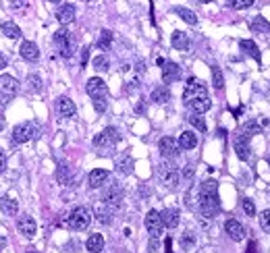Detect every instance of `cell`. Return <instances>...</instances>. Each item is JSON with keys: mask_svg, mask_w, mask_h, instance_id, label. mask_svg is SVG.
Listing matches in <instances>:
<instances>
[{"mask_svg": "<svg viewBox=\"0 0 270 253\" xmlns=\"http://www.w3.org/2000/svg\"><path fill=\"white\" fill-rule=\"evenodd\" d=\"M183 102L195 114H204L212 108V100L208 96V90L199 79H189L187 81V86H185V90H183Z\"/></svg>", "mask_w": 270, "mask_h": 253, "instance_id": "cell-1", "label": "cell"}, {"mask_svg": "<svg viewBox=\"0 0 270 253\" xmlns=\"http://www.w3.org/2000/svg\"><path fill=\"white\" fill-rule=\"evenodd\" d=\"M197 208L201 212V216L206 218H214L221 212V199H218V185L216 181L208 179L199 185V199H197Z\"/></svg>", "mask_w": 270, "mask_h": 253, "instance_id": "cell-2", "label": "cell"}, {"mask_svg": "<svg viewBox=\"0 0 270 253\" xmlns=\"http://www.w3.org/2000/svg\"><path fill=\"white\" fill-rule=\"evenodd\" d=\"M69 228H73V230H86L88 226H90V222H92V214H90V210L88 208H83V206H77L69 216Z\"/></svg>", "mask_w": 270, "mask_h": 253, "instance_id": "cell-3", "label": "cell"}, {"mask_svg": "<svg viewBox=\"0 0 270 253\" xmlns=\"http://www.w3.org/2000/svg\"><path fill=\"white\" fill-rule=\"evenodd\" d=\"M54 44L58 46V54L62 58H69L73 56V36H71V31H66L64 27L58 29L54 33Z\"/></svg>", "mask_w": 270, "mask_h": 253, "instance_id": "cell-4", "label": "cell"}, {"mask_svg": "<svg viewBox=\"0 0 270 253\" xmlns=\"http://www.w3.org/2000/svg\"><path fill=\"white\" fill-rule=\"evenodd\" d=\"M17 92H19V81H17L15 77H11V75L0 77V102L3 104L11 102V100L17 96Z\"/></svg>", "mask_w": 270, "mask_h": 253, "instance_id": "cell-5", "label": "cell"}, {"mask_svg": "<svg viewBox=\"0 0 270 253\" xmlns=\"http://www.w3.org/2000/svg\"><path fill=\"white\" fill-rule=\"evenodd\" d=\"M38 137V127L33 123H21L13 129V141L15 143H27Z\"/></svg>", "mask_w": 270, "mask_h": 253, "instance_id": "cell-6", "label": "cell"}, {"mask_svg": "<svg viewBox=\"0 0 270 253\" xmlns=\"http://www.w3.org/2000/svg\"><path fill=\"white\" fill-rule=\"evenodd\" d=\"M158 177L162 179V183L166 185V187H177L179 185V179H181V175H179V171H177V166H173V164H168V162H162L160 164V168H158Z\"/></svg>", "mask_w": 270, "mask_h": 253, "instance_id": "cell-7", "label": "cell"}, {"mask_svg": "<svg viewBox=\"0 0 270 253\" xmlns=\"http://www.w3.org/2000/svg\"><path fill=\"white\" fill-rule=\"evenodd\" d=\"M119 139H121L119 129H114V127H106L102 133H98L96 137H94V145H96V147H110V145H114Z\"/></svg>", "mask_w": 270, "mask_h": 253, "instance_id": "cell-8", "label": "cell"}, {"mask_svg": "<svg viewBox=\"0 0 270 253\" xmlns=\"http://www.w3.org/2000/svg\"><path fill=\"white\" fill-rule=\"evenodd\" d=\"M146 228H148L152 239H158L160 237L162 228H164V224L160 220V212H156V210H150L148 212V216H146Z\"/></svg>", "mask_w": 270, "mask_h": 253, "instance_id": "cell-9", "label": "cell"}, {"mask_svg": "<svg viewBox=\"0 0 270 253\" xmlns=\"http://www.w3.org/2000/svg\"><path fill=\"white\" fill-rule=\"evenodd\" d=\"M102 199H104V204H108V206H112V208H119L121 201H123V189H121V185L112 183L110 187L104 191Z\"/></svg>", "mask_w": 270, "mask_h": 253, "instance_id": "cell-10", "label": "cell"}, {"mask_svg": "<svg viewBox=\"0 0 270 253\" xmlns=\"http://www.w3.org/2000/svg\"><path fill=\"white\" fill-rule=\"evenodd\" d=\"M158 149H160L162 158H177L179 151H181L179 143H177L173 137H162L160 143H158Z\"/></svg>", "mask_w": 270, "mask_h": 253, "instance_id": "cell-11", "label": "cell"}, {"mask_svg": "<svg viewBox=\"0 0 270 253\" xmlns=\"http://www.w3.org/2000/svg\"><path fill=\"white\" fill-rule=\"evenodd\" d=\"M88 94L96 100V98H106L108 96V88H106V83L100 79V77H92L90 81H88Z\"/></svg>", "mask_w": 270, "mask_h": 253, "instance_id": "cell-12", "label": "cell"}, {"mask_svg": "<svg viewBox=\"0 0 270 253\" xmlns=\"http://www.w3.org/2000/svg\"><path fill=\"white\" fill-rule=\"evenodd\" d=\"M56 112H58V116H62V119H71V116H75L77 108H75L71 98L62 96V98H58V102H56Z\"/></svg>", "mask_w": 270, "mask_h": 253, "instance_id": "cell-13", "label": "cell"}, {"mask_svg": "<svg viewBox=\"0 0 270 253\" xmlns=\"http://www.w3.org/2000/svg\"><path fill=\"white\" fill-rule=\"evenodd\" d=\"M17 228H19V232L23 234V237H27V239H31L33 234H36V230H38L36 220H33L31 216H23V218H19V220H17Z\"/></svg>", "mask_w": 270, "mask_h": 253, "instance_id": "cell-14", "label": "cell"}, {"mask_svg": "<svg viewBox=\"0 0 270 253\" xmlns=\"http://www.w3.org/2000/svg\"><path fill=\"white\" fill-rule=\"evenodd\" d=\"M225 232L229 234L233 241H237V243L245 239V228H243L241 222H237V220H227V222H225Z\"/></svg>", "mask_w": 270, "mask_h": 253, "instance_id": "cell-15", "label": "cell"}, {"mask_svg": "<svg viewBox=\"0 0 270 253\" xmlns=\"http://www.w3.org/2000/svg\"><path fill=\"white\" fill-rule=\"evenodd\" d=\"M181 77V66L177 62H164L162 64V81L164 83H173Z\"/></svg>", "mask_w": 270, "mask_h": 253, "instance_id": "cell-16", "label": "cell"}, {"mask_svg": "<svg viewBox=\"0 0 270 253\" xmlns=\"http://www.w3.org/2000/svg\"><path fill=\"white\" fill-rule=\"evenodd\" d=\"M56 21H58L60 25L73 23V21H75V7H73V5H62V7H58V11H56Z\"/></svg>", "mask_w": 270, "mask_h": 253, "instance_id": "cell-17", "label": "cell"}, {"mask_svg": "<svg viewBox=\"0 0 270 253\" xmlns=\"http://www.w3.org/2000/svg\"><path fill=\"white\" fill-rule=\"evenodd\" d=\"M106 181H108V171H104V168H96V171H92L90 177H88V185L92 189L102 187Z\"/></svg>", "mask_w": 270, "mask_h": 253, "instance_id": "cell-18", "label": "cell"}, {"mask_svg": "<svg viewBox=\"0 0 270 253\" xmlns=\"http://www.w3.org/2000/svg\"><path fill=\"white\" fill-rule=\"evenodd\" d=\"M21 56L25 58V60H29V62H36L38 58H40V50H38V46L33 44V42H29V40H25L23 44H21Z\"/></svg>", "mask_w": 270, "mask_h": 253, "instance_id": "cell-19", "label": "cell"}, {"mask_svg": "<svg viewBox=\"0 0 270 253\" xmlns=\"http://www.w3.org/2000/svg\"><path fill=\"white\" fill-rule=\"evenodd\" d=\"M171 44L175 50H181V52H185V50H189V36L185 31H173L171 36Z\"/></svg>", "mask_w": 270, "mask_h": 253, "instance_id": "cell-20", "label": "cell"}, {"mask_svg": "<svg viewBox=\"0 0 270 253\" xmlns=\"http://www.w3.org/2000/svg\"><path fill=\"white\" fill-rule=\"evenodd\" d=\"M160 220H162V224L166 226V228H177L179 226V210H173V208H168V210H164V212H160Z\"/></svg>", "mask_w": 270, "mask_h": 253, "instance_id": "cell-21", "label": "cell"}, {"mask_svg": "<svg viewBox=\"0 0 270 253\" xmlns=\"http://www.w3.org/2000/svg\"><path fill=\"white\" fill-rule=\"evenodd\" d=\"M235 154L239 156V160H247L249 158V137H245V135H239L237 139H235Z\"/></svg>", "mask_w": 270, "mask_h": 253, "instance_id": "cell-22", "label": "cell"}, {"mask_svg": "<svg viewBox=\"0 0 270 253\" xmlns=\"http://www.w3.org/2000/svg\"><path fill=\"white\" fill-rule=\"evenodd\" d=\"M150 100H152L154 104H166L168 100H171V92H168V88H166V86H158V88L152 90Z\"/></svg>", "mask_w": 270, "mask_h": 253, "instance_id": "cell-23", "label": "cell"}, {"mask_svg": "<svg viewBox=\"0 0 270 253\" xmlns=\"http://www.w3.org/2000/svg\"><path fill=\"white\" fill-rule=\"evenodd\" d=\"M177 143H179L181 149H193L197 145V135L193 131H183Z\"/></svg>", "mask_w": 270, "mask_h": 253, "instance_id": "cell-24", "label": "cell"}, {"mask_svg": "<svg viewBox=\"0 0 270 253\" xmlns=\"http://www.w3.org/2000/svg\"><path fill=\"white\" fill-rule=\"evenodd\" d=\"M239 48L243 50L245 54H249V56L254 58L256 62H260V60H262V54H260V50H258L256 42H251V40H241V42H239Z\"/></svg>", "mask_w": 270, "mask_h": 253, "instance_id": "cell-25", "label": "cell"}, {"mask_svg": "<svg viewBox=\"0 0 270 253\" xmlns=\"http://www.w3.org/2000/svg\"><path fill=\"white\" fill-rule=\"evenodd\" d=\"M86 247L92 253H100L104 249V237H102V234H92V237L88 239V243H86Z\"/></svg>", "mask_w": 270, "mask_h": 253, "instance_id": "cell-26", "label": "cell"}, {"mask_svg": "<svg viewBox=\"0 0 270 253\" xmlns=\"http://www.w3.org/2000/svg\"><path fill=\"white\" fill-rule=\"evenodd\" d=\"M3 33L9 38V40H19L21 38V29H19V25H15L13 21H7V23H3Z\"/></svg>", "mask_w": 270, "mask_h": 253, "instance_id": "cell-27", "label": "cell"}, {"mask_svg": "<svg viewBox=\"0 0 270 253\" xmlns=\"http://www.w3.org/2000/svg\"><path fill=\"white\" fill-rule=\"evenodd\" d=\"M0 210H3L7 216H15L17 210H19V204L15 199H9V197H3L0 199Z\"/></svg>", "mask_w": 270, "mask_h": 253, "instance_id": "cell-28", "label": "cell"}, {"mask_svg": "<svg viewBox=\"0 0 270 253\" xmlns=\"http://www.w3.org/2000/svg\"><path fill=\"white\" fill-rule=\"evenodd\" d=\"M175 15H179L181 19H183L185 23H189V25H195V23H197L195 13L189 11V9H185V7H177V9H175Z\"/></svg>", "mask_w": 270, "mask_h": 253, "instance_id": "cell-29", "label": "cell"}, {"mask_svg": "<svg viewBox=\"0 0 270 253\" xmlns=\"http://www.w3.org/2000/svg\"><path fill=\"white\" fill-rule=\"evenodd\" d=\"M56 179H58V183H62V185H73V177H71L69 166H66V164H60L58 171H56Z\"/></svg>", "mask_w": 270, "mask_h": 253, "instance_id": "cell-30", "label": "cell"}, {"mask_svg": "<svg viewBox=\"0 0 270 253\" xmlns=\"http://www.w3.org/2000/svg\"><path fill=\"white\" fill-rule=\"evenodd\" d=\"M98 48L100 50H108L110 48V44H112V31H108V29H102L100 31V36H98Z\"/></svg>", "mask_w": 270, "mask_h": 253, "instance_id": "cell-31", "label": "cell"}, {"mask_svg": "<svg viewBox=\"0 0 270 253\" xmlns=\"http://www.w3.org/2000/svg\"><path fill=\"white\" fill-rule=\"evenodd\" d=\"M212 83H214V88L218 92L225 88V77H223V71H221V66L218 64H212Z\"/></svg>", "mask_w": 270, "mask_h": 253, "instance_id": "cell-32", "label": "cell"}, {"mask_svg": "<svg viewBox=\"0 0 270 253\" xmlns=\"http://www.w3.org/2000/svg\"><path fill=\"white\" fill-rule=\"evenodd\" d=\"M116 173L119 175H131L133 173V160L129 156L121 158L119 162H116Z\"/></svg>", "mask_w": 270, "mask_h": 253, "instance_id": "cell-33", "label": "cell"}, {"mask_svg": "<svg viewBox=\"0 0 270 253\" xmlns=\"http://www.w3.org/2000/svg\"><path fill=\"white\" fill-rule=\"evenodd\" d=\"M251 31H260V33H268L270 31V23L268 21H264V17H254V21H251Z\"/></svg>", "mask_w": 270, "mask_h": 253, "instance_id": "cell-34", "label": "cell"}, {"mask_svg": "<svg viewBox=\"0 0 270 253\" xmlns=\"http://www.w3.org/2000/svg\"><path fill=\"white\" fill-rule=\"evenodd\" d=\"M258 133H262V127H260L256 121L245 123L243 129H241V135H245V137H251V135H258Z\"/></svg>", "mask_w": 270, "mask_h": 253, "instance_id": "cell-35", "label": "cell"}, {"mask_svg": "<svg viewBox=\"0 0 270 253\" xmlns=\"http://www.w3.org/2000/svg\"><path fill=\"white\" fill-rule=\"evenodd\" d=\"M92 64H94V69H96V71H100V73H104V71H108V66H110V62H108V58H106L104 54H100V56H96V58L92 60Z\"/></svg>", "mask_w": 270, "mask_h": 253, "instance_id": "cell-36", "label": "cell"}, {"mask_svg": "<svg viewBox=\"0 0 270 253\" xmlns=\"http://www.w3.org/2000/svg\"><path fill=\"white\" fill-rule=\"evenodd\" d=\"M251 5H254V0H227V7L229 9H235V11L249 9Z\"/></svg>", "mask_w": 270, "mask_h": 253, "instance_id": "cell-37", "label": "cell"}, {"mask_svg": "<svg viewBox=\"0 0 270 253\" xmlns=\"http://www.w3.org/2000/svg\"><path fill=\"white\" fill-rule=\"evenodd\" d=\"M193 245H195V237H193V232H191V230L183 232V237H181V249L189 251V249H191Z\"/></svg>", "mask_w": 270, "mask_h": 253, "instance_id": "cell-38", "label": "cell"}, {"mask_svg": "<svg viewBox=\"0 0 270 253\" xmlns=\"http://www.w3.org/2000/svg\"><path fill=\"white\" fill-rule=\"evenodd\" d=\"M189 123H191L199 133H204V131H206V123H204V119H201L199 114H195V112L189 116Z\"/></svg>", "mask_w": 270, "mask_h": 253, "instance_id": "cell-39", "label": "cell"}, {"mask_svg": "<svg viewBox=\"0 0 270 253\" xmlns=\"http://www.w3.org/2000/svg\"><path fill=\"white\" fill-rule=\"evenodd\" d=\"M27 83H29L31 92H40V90H42V79H40V75H29V77H27Z\"/></svg>", "mask_w": 270, "mask_h": 253, "instance_id": "cell-40", "label": "cell"}, {"mask_svg": "<svg viewBox=\"0 0 270 253\" xmlns=\"http://www.w3.org/2000/svg\"><path fill=\"white\" fill-rule=\"evenodd\" d=\"M260 226L264 228V232L270 234V210H264L260 216Z\"/></svg>", "mask_w": 270, "mask_h": 253, "instance_id": "cell-41", "label": "cell"}, {"mask_svg": "<svg viewBox=\"0 0 270 253\" xmlns=\"http://www.w3.org/2000/svg\"><path fill=\"white\" fill-rule=\"evenodd\" d=\"M243 212L247 214V216H256V206H254V201L251 199H243Z\"/></svg>", "mask_w": 270, "mask_h": 253, "instance_id": "cell-42", "label": "cell"}, {"mask_svg": "<svg viewBox=\"0 0 270 253\" xmlns=\"http://www.w3.org/2000/svg\"><path fill=\"white\" fill-rule=\"evenodd\" d=\"M98 220L102 224H110V212L106 210H98Z\"/></svg>", "mask_w": 270, "mask_h": 253, "instance_id": "cell-43", "label": "cell"}, {"mask_svg": "<svg viewBox=\"0 0 270 253\" xmlns=\"http://www.w3.org/2000/svg\"><path fill=\"white\" fill-rule=\"evenodd\" d=\"M94 108H96L98 112H104V110H106V100H104V98H96V100H94Z\"/></svg>", "mask_w": 270, "mask_h": 253, "instance_id": "cell-44", "label": "cell"}, {"mask_svg": "<svg viewBox=\"0 0 270 253\" xmlns=\"http://www.w3.org/2000/svg\"><path fill=\"white\" fill-rule=\"evenodd\" d=\"M88 58H90V48L86 46V48L81 50V66H86V64H88Z\"/></svg>", "mask_w": 270, "mask_h": 253, "instance_id": "cell-45", "label": "cell"}, {"mask_svg": "<svg viewBox=\"0 0 270 253\" xmlns=\"http://www.w3.org/2000/svg\"><path fill=\"white\" fill-rule=\"evenodd\" d=\"M5 171H7V154L0 149V173H5Z\"/></svg>", "mask_w": 270, "mask_h": 253, "instance_id": "cell-46", "label": "cell"}, {"mask_svg": "<svg viewBox=\"0 0 270 253\" xmlns=\"http://www.w3.org/2000/svg\"><path fill=\"white\" fill-rule=\"evenodd\" d=\"M25 5V0H11V7L13 9H21Z\"/></svg>", "mask_w": 270, "mask_h": 253, "instance_id": "cell-47", "label": "cell"}, {"mask_svg": "<svg viewBox=\"0 0 270 253\" xmlns=\"http://www.w3.org/2000/svg\"><path fill=\"white\" fill-rule=\"evenodd\" d=\"M185 177H187V179H191L193 177V166H187V168H185V173H183Z\"/></svg>", "mask_w": 270, "mask_h": 253, "instance_id": "cell-48", "label": "cell"}, {"mask_svg": "<svg viewBox=\"0 0 270 253\" xmlns=\"http://www.w3.org/2000/svg\"><path fill=\"white\" fill-rule=\"evenodd\" d=\"M5 66H7V56H5V54H0V71H3Z\"/></svg>", "mask_w": 270, "mask_h": 253, "instance_id": "cell-49", "label": "cell"}, {"mask_svg": "<svg viewBox=\"0 0 270 253\" xmlns=\"http://www.w3.org/2000/svg\"><path fill=\"white\" fill-rule=\"evenodd\" d=\"M247 253H256V243H254V241L249 243V247H247Z\"/></svg>", "mask_w": 270, "mask_h": 253, "instance_id": "cell-50", "label": "cell"}, {"mask_svg": "<svg viewBox=\"0 0 270 253\" xmlns=\"http://www.w3.org/2000/svg\"><path fill=\"white\" fill-rule=\"evenodd\" d=\"M166 253H171V239H166Z\"/></svg>", "mask_w": 270, "mask_h": 253, "instance_id": "cell-51", "label": "cell"}, {"mask_svg": "<svg viewBox=\"0 0 270 253\" xmlns=\"http://www.w3.org/2000/svg\"><path fill=\"white\" fill-rule=\"evenodd\" d=\"M3 247H5V239H3V237H0V249H3Z\"/></svg>", "mask_w": 270, "mask_h": 253, "instance_id": "cell-52", "label": "cell"}, {"mask_svg": "<svg viewBox=\"0 0 270 253\" xmlns=\"http://www.w3.org/2000/svg\"><path fill=\"white\" fill-rule=\"evenodd\" d=\"M199 3H212V0H199Z\"/></svg>", "mask_w": 270, "mask_h": 253, "instance_id": "cell-53", "label": "cell"}, {"mask_svg": "<svg viewBox=\"0 0 270 253\" xmlns=\"http://www.w3.org/2000/svg\"><path fill=\"white\" fill-rule=\"evenodd\" d=\"M27 253H38V251H33V249H31V251H27Z\"/></svg>", "mask_w": 270, "mask_h": 253, "instance_id": "cell-54", "label": "cell"}, {"mask_svg": "<svg viewBox=\"0 0 270 253\" xmlns=\"http://www.w3.org/2000/svg\"><path fill=\"white\" fill-rule=\"evenodd\" d=\"M50 3H58V0H50Z\"/></svg>", "mask_w": 270, "mask_h": 253, "instance_id": "cell-55", "label": "cell"}]
</instances>
